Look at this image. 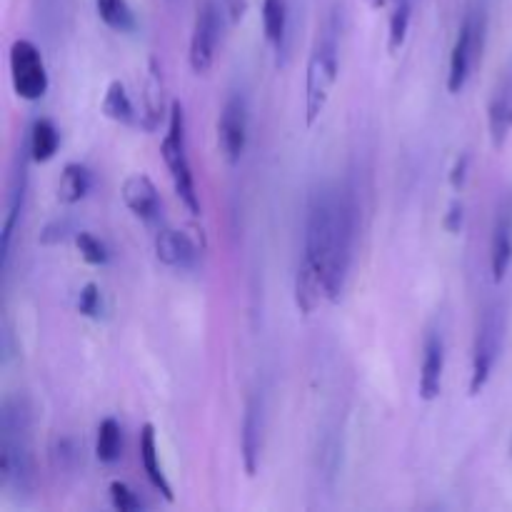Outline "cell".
Wrapping results in <instances>:
<instances>
[{"mask_svg":"<svg viewBox=\"0 0 512 512\" xmlns=\"http://www.w3.org/2000/svg\"><path fill=\"white\" fill-rule=\"evenodd\" d=\"M340 73V23L338 15H330L313 45V53L305 68V125L313 128L328 108Z\"/></svg>","mask_w":512,"mask_h":512,"instance_id":"obj_3","label":"cell"},{"mask_svg":"<svg viewBox=\"0 0 512 512\" xmlns=\"http://www.w3.org/2000/svg\"><path fill=\"white\" fill-rule=\"evenodd\" d=\"M33 415L23 395H8L0 408V490L23 500L33 495L35 488V458Z\"/></svg>","mask_w":512,"mask_h":512,"instance_id":"obj_2","label":"cell"},{"mask_svg":"<svg viewBox=\"0 0 512 512\" xmlns=\"http://www.w3.org/2000/svg\"><path fill=\"white\" fill-rule=\"evenodd\" d=\"M325 298L323 275L308 263L300 260L298 273H295V308L303 315H313L320 308V300Z\"/></svg>","mask_w":512,"mask_h":512,"instance_id":"obj_20","label":"cell"},{"mask_svg":"<svg viewBox=\"0 0 512 512\" xmlns=\"http://www.w3.org/2000/svg\"><path fill=\"white\" fill-rule=\"evenodd\" d=\"M220 8H223L225 23L240 25L245 20V15H248L250 3L248 0H220Z\"/></svg>","mask_w":512,"mask_h":512,"instance_id":"obj_34","label":"cell"},{"mask_svg":"<svg viewBox=\"0 0 512 512\" xmlns=\"http://www.w3.org/2000/svg\"><path fill=\"white\" fill-rule=\"evenodd\" d=\"M248 130H250L248 100H245L243 93H233L228 100H225L218 118L220 155H223L228 165H238L240 160H243L245 148H248Z\"/></svg>","mask_w":512,"mask_h":512,"instance_id":"obj_9","label":"cell"},{"mask_svg":"<svg viewBox=\"0 0 512 512\" xmlns=\"http://www.w3.org/2000/svg\"><path fill=\"white\" fill-rule=\"evenodd\" d=\"M90 188H93V173L88 165L83 163H68L60 173L58 183V200L65 208H73L80 200L88 198Z\"/></svg>","mask_w":512,"mask_h":512,"instance_id":"obj_23","label":"cell"},{"mask_svg":"<svg viewBox=\"0 0 512 512\" xmlns=\"http://www.w3.org/2000/svg\"><path fill=\"white\" fill-rule=\"evenodd\" d=\"M223 8L215 0H203L195 15L193 33H190V50L188 63L195 75H208L210 68L215 65V55H218L220 33H223Z\"/></svg>","mask_w":512,"mask_h":512,"instance_id":"obj_8","label":"cell"},{"mask_svg":"<svg viewBox=\"0 0 512 512\" xmlns=\"http://www.w3.org/2000/svg\"><path fill=\"white\" fill-rule=\"evenodd\" d=\"M140 465L145 470V478L148 483L163 495L168 503H175V493H173V485H170L168 475H165L163 463H160V453H158V435H155V425L153 423H145L140 428Z\"/></svg>","mask_w":512,"mask_h":512,"instance_id":"obj_18","label":"cell"},{"mask_svg":"<svg viewBox=\"0 0 512 512\" xmlns=\"http://www.w3.org/2000/svg\"><path fill=\"white\" fill-rule=\"evenodd\" d=\"M443 228L448 230L450 235H460L465 228V205L463 200H453V203L448 205V210H445L443 215Z\"/></svg>","mask_w":512,"mask_h":512,"instance_id":"obj_33","label":"cell"},{"mask_svg":"<svg viewBox=\"0 0 512 512\" xmlns=\"http://www.w3.org/2000/svg\"><path fill=\"white\" fill-rule=\"evenodd\" d=\"M415 0H393L388 18V53L398 55L408 43L410 20H413Z\"/></svg>","mask_w":512,"mask_h":512,"instance_id":"obj_24","label":"cell"},{"mask_svg":"<svg viewBox=\"0 0 512 512\" xmlns=\"http://www.w3.org/2000/svg\"><path fill=\"white\" fill-rule=\"evenodd\" d=\"M10 83H13L15 95L20 100H28V103H35V100L43 98L48 93V68H45L43 53H40L38 45L33 40H15L10 45Z\"/></svg>","mask_w":512,"mask_h":512,"instance_id":"obj_7","label":"cell"},{"mask_svg":"<svg viewBox=\"0 0 512 512\" xmlns=\"http://www.w3.org/2000/svg\"><path fill=\"white\" fill-rule=\"evenodd\" d=\"M108 493H110V503H113L115 510L138 512L140 508H143V500H140L138 495H135L133 490L123 483V480H113L108 488Z\"/></svg>","mask_w":512,"mask_h":512,"instance_id":"obj_30","label":"cell"},{"mask_svg":"<svg viewBox=\"0 0 512 512\" xmlns=\"http://www.w3.org/2000/svg\"><path fill=\"white\" fill-rule=\"evenodd\" d=\"M445 375V340L438 330H430L423 343V365H420L418 395L425 403H433L443 393Z\"/></svg>","mask_w":512,"mask_h":512,"instance_id":"obj_14","label":"cell"},{"mask_svg":"<svg viewBox=\"0 0 512 512\" xmlns=\"http://www.w3.org/2000/svg\"><path fill=\"white\" fill-rule=\"evenodd\" d=\"M80 448L75 438H58L55 440L53 450H50V458L58 470H73L80 460Z\"/></svg>","mask_w":512,"mask_h":512,"instance_id":"obj_29","label":"cell"},{"mask_svg":"<svg viewBox=\"0 0 512 512\" xmlns=\"http://www.w3.org/2000/svg\"><path fill=\"white\" fill-rule=\"evenodd\" d=\"M165 120V80L158 58L148 60V75L143 83V113H140V128L155 133Z\"/></svg>","mask_w":512,"mask_h":512,"instance_id":"obj_17","label":"cell"},{"mask_svg":"<svg viewBox=\"0 0 512 512\" xmlns=\"http://www.w3.org/2000/svg\"><path fill=\"white\" fill-rule=\"evenodd\" d=\"M470 163H473V158H470L468 150H463V153L458 155V158L453 160V165H450V173H448V183L450 188L455 190V193H460V190L468 185V178H470Z\"/></svg>","mask_w":512,"mask_h":512,"instance_id":"obj_31","label":"cell"},{"mask_svg":"<svg viewBox=\"0 0 512 512\" xmlns=\"http://www.w3.org/2000/svg\"><path fill=\"white\" fill-rule=\"evenodd\" d=\"M95 458L103 465H115L123 458V428H120V423L115 418H105L98 425Z\"/></svg>","mask_w":512,"mask_h":512,"instance_id":"obj_25","label":"cell"},{"mask_svg":"<svg viewBox=\"0 0 512 512\" xmlns=\"http://www.w3.org/2000/svg\"><path fill=\"white\" fill-rule=\"evenodd\" d=\"M28 145L20 150L18 163H15V173L10 178V193L8 203H5V218L3 228H0V268L8 270L10 263V245H13L15 228L20 225V215L25 208V193H28Z\"/></svg>","mask_w":512,"mask_h":512,"instance_id":"obj_11","label":"cell"},{"mask_svg":"<svg viewBox=\"0 0 512 512\" xmlns=\"http://www.w3.org/2000/svg\"><path fill=\"white\" fill-rule=\"evenodd\" d=\"M488 133L495 150H503L512 135V68L505 70L488 103Z\"/></svg>","mask_w":512,"mask_h":512,"instance_id":"obj_15","label":"cell"},{"mask_svg":"<svg viewBox=\"0 0 512 512\" xmlns=\"http://www.w3.org/2000/svg\"><path fill=\"white\" fill-rule=\"evenodd\" d=\"M75 245H78L80 250V258H83L88 265H93V268H103V265L110 263L108 245H105L100 238H95L93 233H88V230L75 233Z\"/></svg>","mask_w":512,"mask_h":512,"instance_id":"obj_27","label":"cell"},{"mask_svg":"<svg viewBox=\"0 0 512 512\" xmlns=\"http://www.w3.org/2000/svg\"><path fill=\"white\" fill-rule=\"evenodd\" d=\"M120 195H123V203L140 223L153 225L160 220L163 213V200H160L158 188L150 180V175L145 173H130L128 178L120 185Z\"/></svg>","mask_w":512,"mask_h":512,"instance_id":"obj_13","label":"cell"},{"mask_svg":"<svg viewBox=\"0 0 512 512\" xmlns=\"http://www.w3.org/2000/svg\"><path fill=\"white\" fill-rule=\"evenodd\" d=\"M505 328H508V315L500 303H490L480 315L478 330L473 340V358H470V398H478L488 388L493 378L498 360L503 355L505 345Z\"/></svg>","mask_w":512,"mask_h":512,"instance_id":"obj_5","label":"cell"},{"mask_svg":"<svg viewBox=\"0 0 512 512\" xmlns=\"http://www.w3.org/2000/svg\"><path fill=\"white\" fill-rule=\"evenodd\" d=\"M358 235V203L350 188H323L310 195L305 218V250L308 260L323 275L325 298L338 303L353 265Z\"/></svg>","mask_w":512,"mask_h":512,"instance_id":"obj_1","label":"cell"},{"mask_svg":"<svg viewBox=\"0 0 512 512\" xmlns=\"http://www.w3.org/2000/svg\"><path fill=\"white\" fill-rule=\"evenodd\" d=\"M73 233V230H70V223L68 220H53V223H48L43 228V233H40V245H60V243H65V240H68V235Z\"/></svg>","mask_w":512,"mask_h":512,"instance_id":"obj_32","label":"cell"},{"mask_svg":"<svg viewBox=\"0 0 512 512\" xmlns=\"http://www.w3.org/2000/svg\"><path fill=\"white\" fill-rule=\"evenodd\" d=\"M512 265V200L498 208L490 235V273L493 283H503Z\"/></svg>","mask_w":512,"mask_h":512,"instance_id":"obj_16","label":"cell"},{"mask_svg":"<svg viewBox=\"0 0 512 512\" xmlns=\"http://www.w3.org/2000/svg\"><path fill=\"white\" fill-rule=\"evenodd\" d=\"M100 110H103L105 118L118 125H125V128H138L140 125V113H135V105L130 100L123 80H110V85L105 88Z\"/></svg>","mask_w":512,"mask_h":512,"instance_id":"obj_21","label":"cell"},{"mask_svg":"<svg viewBox=\"0 0 512 512\" xmlns=\"http://www.w3.org/2000/svg\"><path fill=\"white\" fill-rule=\"evenodd\" d=\"M510 453H512V443H510Z\"/></svg>","mask_w":512,"mask_h":512,"instance_id":"obj_36","label":"cell"},{"mask_svg":"<svg viewBox=\"0 0 512 512\" xmlns=\"http://www.w3.org/2000/svg\"><path fill=\"white\" fill-rule=\"evenodd\" d=\"M205 250V235L200 230L163 228L155 235V255L163 265L175 270H190L198 265Z\"/></svg>","mask_w":512,"mask_h":512,"instance_id":"obj_10","label":"cell"},{"mask_svg":"<svg viewBox=\"0 0 512 512\" xmlns=\"http://www.w3.org/2000/svg\"><path fill=\"white\" fill-rule=\"evenodd\" d=\"M365 3H368V8L380 10V8H385V5H388L390 0H365Z\"/></svg>","mask_w":512,"mask_h":512,"instance_id":"obj_35","label":"cell"},{"mask_svg":"<svg viewBox=\"0 0 512 512\" xmlns=\"http://www.w3.org/2000/svg\"><path fill=\"white\" fill-rule=\"evenodd\" d=\"M288 28V0H263V33L270 48L278 55L280 65H283V55L288 50Z\"/></svg>","mask_w":512,"mask_h":512,"instance_id":"obj_19","label":"cell"},{"mask_svg":"<svg viewBox=\"0 0 512 512\" xmlns=\"http://www.w3.org/2000/svg\"><path fill=\"white\" fill-rule=\"evenodd\" d=\"M28 155L33 163H48L60 148V130L50 118H35L30 125V135L25 140Z\"/></svg>","mask_w":512,"mask_h":512,"instance_id":"obj_22","label":"cell"},{"mask_svg":"<svg viewBox=\"0 0 512 512\" xmlns=\"http://www.w3.org/2000/svg\"><path fill=\"white\" fill-rule=\"evenodd\" d=\"M263 395L253 393L245 403L243 425H240V453H243V468L248 478H255L260 470V455H263Z\"/></svg>","mask_w":512,"mask_h":512,"instance_id":"obj_12","label":"cell"},{"mask_svg":"<svg viewBox=\"0 0 512 512\" xmlns=\"http://www.w3.org/2000/svg\"><path fill=\"white\" fill-rule=\"evenodd\" d=\"M485 48V15L478 10H470L463 18L455 38L453 50H450L448 63V93L458 95L463 93L468 85L470 75H473L475 65L483 58Z\"/></svg>","mask_w":512,"mask_h":512,"instance_id":"obj_6","label":"cell"},{"mask_svg":"<svg viewBox=\"0 0 512 512\" xmlns=\"http://www.w3.org/2000/svg\"><path fill=\"white\" fill-rule=\"evenodd\" d=\"M95 10H98L100 20L115 33L130 35L138 30V20H135L128 0H95Z\"/></svg>","mask_w":512,"mask_h":512,"instance_id":"obj_26","label":"cell"},{"mask_svg":"<svg viewBox=\"0 0 512 512\" xmlns=\"http://www.w3.org/2000/svg\"><path fill=\"white\" fill-rule=\"evenodd\" d=\"M160 155H163V163L168 168L170 180H173L175 195L185 205V210L198 218L203 213V205H200L198 185H195L193 168H190L188 135H185V108L180 100L170 103L168 133H165L163 143H160Z\"/></svg>","mask_w":512,"mask_h":512,"instance_id":"obj_4","label":"cell"},{"mask_svg":"<svg viewBox=\"0 0 512 512\" xmlns=\"http://www.w3.org/2000/svg\"><path fill=\"white\" fill-rule=\"evenodd\" d=\"M78 313L83 318L98 320L103 315V295H100V288L95 283H85L78 293V303H75Z\"/></svg>","mask_w":512,"mask_h":512,"instance_id":"obj_28","label":"cell"}]
</instances>
